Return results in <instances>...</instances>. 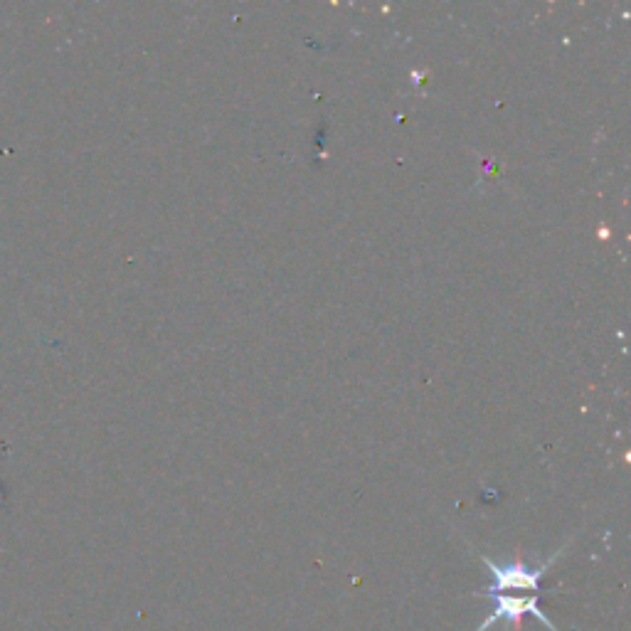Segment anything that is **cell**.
I'll return each instance as SVG.
<instances>
[{"label":"cell","instance_id":"6da1fadb","mask_svg":"<svg viewBox=\"0 0 631 631\" xmlns=\"http://www.w3.org/2000/svg\"><path fill=\"white\" fill-rule=\"evenodd\" d=\"M555 560V558H553ZM550 560V562H553ZM491 572V585L484 595H503V592H533L540 587V577L550 567V562L540 567H530L526 562H511V565H496V562L484 560Z\"/></svg>","mask_w":631,"mask_h":631},{"label":"cell","instance_id":"7a4b0ae2","mask_svg":"<svg viewBox=\"0 0 631 631\" xmlns=\"http://www.w3.org/2000/svg\"><path fill=\"white\" fill-rule=\"evenodd\" d=\"M491 599H496V609L489 614V617L484 619V622L479 624V629L474 631H486L491 627H496V624L501 622H508V624H521L523 617H528V614H533L535 619H538L540 624H543L545 629L550 631H558L555 629V624L550 622L548 617H545L543 612H540L538 607V597H513V595H486Z\"/></svg>","mask_w":631,"mask_h":631}]
</instances>
